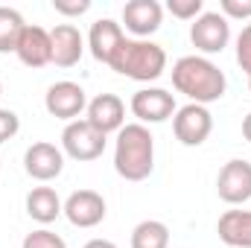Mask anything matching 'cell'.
I'll list each match as a JSON object with an SVG mask.
<instances>
[{"mask_svg":"<svg viewBox=\"0 0 251 248\" xmlns=\"http://www.w3.org/2000/svg\"><path fill=\"white\" fill-rule=\"evenodd\" d=\"M173 88L184 94L196 105H210L225 97L228 79L225 73L204 56H184L173 64Z\"/></svg>","mask_w":251,"mask_h":248,"instance_id":"obj_1","label":"cell"},{"mask_svg":"<svg viewBox=\"0 0 251 248\" xmlns=\"http://www.w3.org/2000/svg\"><path fill=\"white\" fill-rule=\"evenodd\" d=\"M114 170L126 181H143L155 170V137L143 123H128L117 131Z\"/></svg>","mask_w":251,"mask_h":248,"instance_id":"obj_2","label":"cell"},{"mask_svg":"<svg viewBox=\"0 0 251 248\" xmlns=\"http://www.w3.org/2000/svg\"><path fill=\"white\" fill-rule=\"evenodd\" d=\"M108 67L134 82H155L167 70V53L161 44L149 38H123Z\"/></svg>","mask_w":251,"mask_h":248,"instance_id":"obj_3","label":"cell"},{"mask_svg":"<svg viewBox=\"0 0 251 248\" xmlns=\"http://www.w3.org/2000/svg\"><path fill=\"white\" fill-rule=\"evenodd\" d=\"M62 152L73 161H97L105 152V134H100L88 120H73L62 131Z\"/></svg>","mask_w":251,"mask_h":248,"instance_id":"obj_4","label":"cell"},{"mask_svg":"<svg viewBox=\"0 0 251 248\" xmlns=\"http://www.w3.org/2000/svg\"><path fill=\"white\" fill-rule=\"evenodd\" d=\"M190 41L204 56L222 53L228 47V41H231V24H228V18L222 12H201L190 24Z\"/></svg>","mask_w":251,"mask_h":248,"instance_id":"obj_5","label":"cell"},{"mask_svg":"<svg viewBox=\"0 0 251 248\" xmlns=\"http://www.w3.org/2000/svg\"><path fill=\"white\" fill-rule=\"evenodd\" d=\"M44 108H47L56 120L73 123V120H79V114L88 108V94H85V88L76 85V82H56V85H50L47 94H44Z\"/></svg>","mask_w":251,"mask_h":248,"instance_id":"obj_6","label":"cell"},{"mask_svg":"<svg viewBox=\"0 0 251 248\" xmlns=\"http://www.w3.org/2000/svg\"><path fill=\"white\" fill-rule=\"evenodd\" d=\"M131 114L140 120V123H164L170 117H176V97L164 88H140L131 102H128Z\"/></svg>","mask_w":251,"mask_h":248,"instance_id":"obj_7","label":"cell"},{"mask_svg":"<svg viewBox=\"0 0 251 248\" xmlns=\"http://www.w3.org/2000/svg\"><path fill=\"white\" fill-rule=\"evenodd\" d=\"M173 131L176 137L184 143V146H201L210 131H213V117L204 105H196V102H187L184 108L176 111L173 117Z\"/></svg>","mask_w":251,"mask_h":248,"instance_id":"obj_8","label":"cell"},{"mask_svg":"<svg viewBox=\"0 0 251 248\" xmlns=\"http://www.w3.org/2000/svg\"><path fill=\"white\" fill-rule=\"evenodd\" d=\"M216 193L225 204H246L251 198V164L243 158L228 161L219 170L216 178Z\"/></svg>","mask_w":251,"mask_h":248,"instance_id":"obj_9","label":"cell"},{"mask_svg":"<svg viewBox=\"0 0 251 248\" xmlns=\"http://www.w3.org/2000/svg\"><path fill=\"white\" fill-rule=\"evenodd\" d=\"M105 213V198L97 190H76L64 201V216L73 228H97Z\"/></svg>","mask_w":251,"mask_h":248,"instance_id":"obj_10","label":"cell"},{"mask_svg":"<svg viewBox=\"0 0 251 248\" xmlns=\"http://www.w3.org/2000/svg\"><path fill=\"white\" fill-rule=\"evenodd\" d=\"M24 170L35 181H53V178L62 175V170H64V152L56 143L38 140V143H32L24 152Z\"/></svg>","mask_w":251,"mask_h":248,"instance_id":"obj_11","label":"cell"},{"mask_svg":"<svg viewBox=\"0 0 251 248\" xmlns=\"http://www.w3.org/2000/svg\"><path fill=\"white\" fill-rule=\"evenodd\" d=\"M123 24L134 38H149L164 24V6L158 0H128L123 6Z\"/></svg>","mask_w":251,"mask_h":248,"instance_id":"obj_12","label":"cell"},{"mask_svg":"<svg viewBox=\"0 0 251 248\" xmlns=\"http://www.w3.org/2000/svg\"><path fill=\"white\" fill-rule=\"evenodd\" d=\"M88 123L94 125L100 134H111V131H120L126 125V102L117 94H100L88 102Z\"/></svg>","mask_w":251,"mask_h":248,"instance_id":"obj_13","label":"cell"},{"mask_svg":"<svg viewBox=\"0 0 251 248\" xmlns=\"http://www.w3.org/2000/svg\"><path fill=\"white\" fill-rule=\"evenodd\" d=\"M18 59L26 64V67H44V64H53V41H50V32L44 26H35V24H26L21 41H18Z\"/></svg>","mask_w":251,"mask_h":248,"instance_id":"obj_14","label":"cell"},{"mask_svg":"<svg viewBox=\"0 0 251 248\" xmlns=\"http://www.w3.org/2000/svg\"><path fill=\"white\" fill-rule=\"evenodd\" d=\"M50 41H53V64L56 67H73L79 64L85 53V38L73 24H59L50 29Z\"/></svg>","mask_w":251,"mask_h":248,"instance_id":"obj_15","label":"cell"},{"mask_svg":"<svg viewBox=\"0 0 251 248\" xmlns=\"http://www.w3.org/2000/svg\"><path fill=\"white\" fill-rule=\"evenodd\" d=\"M123 26L117 24V21H111V18H100L94 26H91V32H88V47H91V56L97 59V62L108 64L111 62V56L117 53V47L123 44Z\"/></svg>","mask_w":251,"mask_h":248,"instance_id":"obj_16","label":"cell"},{"mask_svg":"<svg viewBox=\"0 0 251 248\" xmlns=\"http://www.w3.org/2000/svg\"><path fill=\"white\" fill-rule=\"evenodd\" d=\"M216 234L231 248H251V210H225L219 216Z\"/></svg>","mask_w":251,"mask_h":248,"instance_id":"obj_17","label":"cell"},{"mask_svg":"<svg viewBox=\"0 0 251 248\" xmlns=\"http://www.w3.org/2000/svg\"><path fill=\"white\" fill-rule=\"evenodd\" d=\"M26 213H29V219L50 225L64 213V204L53 187H32L26 193Z\"/></svg>","mask_w":251,"mask_h":248,"instance_id":"obj_18","label":"cell"},{"mask_svg":"<svg viewBox=\"0 0 251 248\" xmlns=\"http://www.w3.org/2000/svg\"><path fill=\"white\" fill-rule=\"evenodd\" d=\"M24 29V15L12 6H0V53H15Z\"/></svg>","mask_w":251,"mask_h":248,"instance_id":"obj_19","label":"cell"},{"mask_svg":"<svg viewBox=\"0 0 251 248\" xmlns=\"http://www.w3.org/2000/svg\"><path fill=\"white\" fill-rule=\"evenodd\" d=\"M170 246V228L158 219H143L131 231V248H167Z\"/></svg>","mask_w":251,"mask_h":248,"instance_id":"obj_20","label":"cell"},{"mask_svg":"<svg viewBox=\"0 0 251 248\" xmlns=\"http://www.w3.org/2000/svg\"><path fill=\"white\" fill-rule=\"evenodd\" d=\"M167 12L178 21H196L204 12L201 0H167Z\"/></svg>","mask_w":251,"mask_h":248,"instance_id":"obj_21","label":"cell"},{"mask_svg":"<svg viewBox=\"0 0 251 248\" xmlns=\"http://www.w3.org/2000/svg\"><path fill=\"white\" fill-rule=\"evenodd\" d=\"M21 248H67V246H64V240L59 237V234H53V231L41 228V231L26 234V237H24V246H21Z\"/></svg>","mask_w":251,"mask_h":248,"instance_id":"obj_22","label":"cell"},{"mask_svg":"<svg viewBox=\"0 0 251 248\" xmlns=\"http://www.w3.org/2000/svg\"><path fill=\"white\" fill-rule=\"evenodd\" d=\"M237 64L249 73L251 79V24L243 26V32L237 35Z\"/></svg>","mask_w":251,"mask_h":248,"instance_id":"obj_23","label":"cell"},{"mask_svg":"<svg viewBox=\"0 0 251 248\" xmlns=\"http://www.w3.org/2000/svg\"><path fill=\"white\" fill-rule=\"evenodd\" d=\"M219 9H222V15L231 21H249L251 18V0H222L219 3Z\"/></svg>","mask_w":251,"mask_h":248,"instance_id":"obj_24","label":"cell"},{"mask_svg":"<svg viewBox=\"0 0 251 248\" xmlns=\"http://www.w3.org/2000/svg\"><path fill=\"white\" fill-rule=\"evenodd\" d=\"M18 128H21L18 114H15L12 108H0V143L12 140V137L18 134Z\"/></svg>","mask_w":251,"mask_h":248,"instance_id":"obj_25","label":"cell"},{"mask_svg":"<svg viewBox=\"0 0 251 248\" xmlns=\"http://www.w3.org/2000/svg\"><path fill=\"white\" fill-rule=\"evenodd\" d=\"M53 9L67 18H79L91 9V0H53Z\"/></svg>","mask_w":251,"mask_h":248,"instance_id":"obj_26","label":"cell"},{"mask_svg":"<svg viewBox=\"0 0 251 248\" xmlns=\"http://www.w3.org/2000/svg\"><path fill=\"white\" fill-rule=\"evenodd\" d=\"M85 248H117L111 240H91V243H85Z\"/></svg>","mask_w":251,"mask_h":248,"instance_id":"obj_27","label":"cell"},{"mask_svg":"<svg viewBox=\"0 0 251 248\" xmlns=\"http://www.w3.org/2000/svg\"><path fill=\"white\" fill-rule=\"evenodd\" d=\"M243 137L251 143V111L246 114V120H243Z\"/></svg>","mask_w":251,"mask_h":248,"instance_id":"obj_28","label":"cell"},{"mask_svg":"<svg viewBox=\"0 0 251 248\" xmlns=\"http://www.w3.org/2000/svg\"><path fill=\"white\" fill-rule=\"evenodd\" d=\"M0 94H3V85H0Z\"/></svg>","mask_w":251,"mask_h":248,"instance_id":"obj_29","label":"cell"},{"mask_svg":"<svg viewBox=\"0 0 251 248\" xmlns=\"http://www.w3.org/2000/svg\"><path fill=\"white\" fill-rule=\"evenodd\" d=\"M249 88H251V79H249Z\"/></svg>","mask_w":251,"mask_h":248,"instance_id":"obj_30","label":"cell"}]
</instances>
